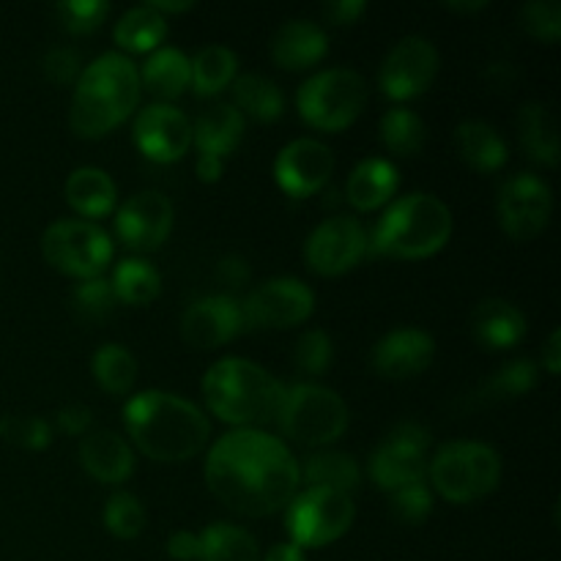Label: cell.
<instances>
[{
  "label": "cell",
  "mask_w": 561,
  "mask_h": 561,
  "mask_svg": "<svg viewBox=\"0 0 561 561\" xmlns=\"http://www.w3.org/2000/svg\"><path fill=\"white\" fill-rule=\"evenodd\" d=\"M433 488L453 504H469L493 493L502 480V458L480 442H455L427 463Z\"/></svg>",
  "instance_id": "8992f818"
},
{
  "label": "cell",
  "mask_w": 561,
  "mask_h": 561,
  "mask_svg": "<svg viewBox=\"0 0 561 561\" xmlns=\"http://www.w3.org/2000/svg\"><path fill=\"white\" fill-rule=\"evenodd\" d=\"M453 236V214L436 195L414 192L389 203L367 247L394 261H422L442 250Z\"/></svg>",
  "instance_id": "5b68a950"
},
{
  "label": "cell",
  "mask_w": 561,
  "mask_h": 561,
  "mask_svg": "<svg viewBox=\"0 0 561 561\" xmlns=\"http://www.w3.org/2000/svg\"><path fill=\"white\" fill-rule=\"evenodd\" d=\"M546 370L551 373V376H559L561 370V332L559 329H553L551 334H548V343H546Z\"/></svg>",
  "instance_id": "816d5d0a"
},
{
  "label": "cell",
  "mask_w": 561,
  "mask_h": 561,
  "mask_svg": "<svg viewBox=\"0 0 561 561\" xmlns=\"http://www.w3.org/2000/svg\"><path fill=\"white\" fill-rule=\"evenodd\" d=\"M263 561H305V551L296 548L294 542H279V546H274L272 551L266 553Z\"/></svg>",
  "instance_id": "f5cc1de1"
},
{
  "label": "cell",
  "mask_w": 561,
  "mask_h": 561,
  "mask_svg": "<svg viewBox=\"0 0 561 561\" xmlns=\"http://www.w3.org/2000/svg\"><path fill=\"white\" fill-rule=\"evenodd\" d=\"M247 329L241 301L233 296H206L181 316V337L192 348H219Z\"/></svg>",
  "instance_id": "e0dca14e"
},
{
  "label": "cell",
  "mask_w": 561,
  "mask_h": 561,
  "mask_svg": "<svg viewBox=\"0 0 561 561\" xmlns=\"http://www.w3.org/2000/svg\"><path fill=\"white\" fill-rule=\"evenodd\" d=\"M110 285H113L115 299L124 301V305L140 307L157 299L159 290H162V277L142 257H126V261L115 266L113 283Z\"/></svg>",
  "instance_id": "1f68e13d"
},
{
  "label": "cell",
  "mask_w": 561,
  "mask_h": 561,
  "mask_svg": "<svg viewBox=\"0 0 561 561\" xmlns=\"http://www.w3.org/2000/svg\"><path fill=\"white\" fill-rule=\"evenodd\" d=\"M305 480L310 488H329V491L348 493L359 485L362 471L351 455L345 453H318L305 463Z\"/></svg>",
  "instance_id": "e575fe53"
},
{
  "label": "cell",
  "mask_w": 561,
  "mask_h": 561,
  "mask_svg": "<svg viewBox=\"0 0 561 561\" xmlns=\"http://www.w3.org/2000/svg\"><path fill=\"white\" fill-rule=\"evenodd\" d=\"M367 252V233L359 219L332 217L318 225L305 244V261L310 272L321 277H337L354 268Z\"/></svg>",
  "instance_id": "5bb4252c"
},
{
  "label": "cell",
  "mask_w": 561,
  "mask_h": 561,
  "mask_svg": "<svg viewBox=\"0 0 561 561\" xmlns=\"http://www.w3.org/2000/svg\"><path fill=\"white\" fill-rule=\"evenodd\" d=\"M42 252L58 272L93 279L113 261V241L99 225L85 219H60L44 230Z\"/></svg>",
  "instance_id": "9c48e42d"
},
{
  "label": "cell",
  "mask_w": 561,
  "mask_h": 561,
  "mask_svg": "<svg viewBox=\"0 0 561 561\" xmlns=\"http://www.w3.org/2000/svg\"><path fill=\"white\" fill-rule=\"evenodd\" d=\"M398 168L387 159H365L356 164L345 184V197L359 211H376L383 203L392 201L398 190Z\"/></svg>",
  "instance_id": "d4e9b609"
},
{
  "label": "cell",
  "mask_w": 561,
  "mask_h": 561,
  "mask_svg": "<svg viewBox=\"0 0 561 561\" xmlns=\"http://www.w3.org/2000/svg\"><path fill=\"white\" fill-rule=\"evenodd\" d=\"M518 135L524 142L526 153H529L535 162L548 164V168H557L559 162V131H557V118H553L551 107L540 102L524 104L518 115Z\"/></svg>",
  "instance_id": "f1b7e54d"
},
{
  "label": "cell",
  "mask_w": 561,
  "mask_h": 561,
  "mask_svg": "<svg viewBox=\"0 0 561 561\" xmlns=\"http://www.w3.org/2000/svg\"><path fill=\"white\" fill-rule=\"evenodd\" d=\"M365 0H329V3L321 5V14L327 16V22H332V25H351V22L359 20V14H365Z\"/></svg>",
  "instance_id": "7dc6e473"
},
{
  "label": "cell",
  "mask_w": 561,
  "mask_h": 561,
  "mask_svg": "<svg viewBox=\"0 0 561 561\" xmlns=\"http://www.w3.org/2000/svg\"><path fill=\"white\" fill-rule=\"evenodd\" d=\"M433 513V496L425 485H409L392 493V515L405 526L425 524Z\"/></svg>",
  "instance_id": "f6af8a7d"
},
{
  "label": "cell",
  "mask_w": 561,
  "mask_h": 561,
  "mask_svg": "<svg viewBox=\"0 0 561 561\" xmlns=\"http://www.w3.org/2000/svg\"><path fill=\"white\" fill-rule=\"evenodd\" d=\"M438 71V49L422 36H405L389 49L378 71V85L394 102L420 96Z\"/></svg>",
  "instance_id": "4fadbf2b"
},
{
  "label": "cell",
  "mask_w": 561,
  "mask_h": 561,
  "mask_svg": "<svg viewBox=\"0 0 561 561\" xmlns=\"http://www.w3.org/2000/svg\"><path fill=\"white\" fill-rule=\"evenodd\" d=\"M148 5L164 16V14H179V11H190L192 0H151Z\"/></svg>",
  "instance_id": "11a10c76"
},
{
  "label": "cell",
  "mask_w": 561,
  "mask_h": 561,
  "mask_svg": "<svg viewBox=\"0 0 561 561\" xmlns=\"http://www.w3.org/2000/svg\"><path fill=\"white\" fill-rule=\"evenodd\" d=\"M110 5L104 0H64L55 5V16L69 33H91L107 20Z\"/></svg>",
  "instance_id": "ee69618b"
},
{
  "label": "cell",
  "mask_w": 561,
  "mask_h": 561,
  "mask_svg": "<svg viewBox=\"0 0 561 561\" xmlns=\"http://www.w3.org/2000/svg\"><path fill=\"white\" fill-rule=\"evenodd\" d=\"M520 27L542 42H557L561 36V3L559 0H529L518 14Z\"/></svg>",
  "instance_id": "7bdbcfd3"
},
{
  "label": "cell",
  "mask_w": 561,
  "mask_h": 561,
  "mask_svg": "<svg viewBox=\"0 0 561 561\" xmlns=\"http://www.w3.org/2000/svg\"><path fill=\"white\" fill-rule=\"evenodd\" d=\"M173 230V203L162 192H137L115 214V233L135 252H153Z\"/></svg>",
  "instance_id": "9a60e30c"
},
{
  "label": "cell",
  "mask_w": 561,
  "mask_h": 561,
  "mask_svg": "<svg viewBox=\"0 0 561 561\" xmlns=\"http://www.w3.org/2000/svg\"><path fill=\"white\" fill-rule=\"evenodd\" d=\"M195 170H197V175H201V181L211 184V181H217L219 175H222V162H219V159H211V157H197Z\"/></svg>",
  "instance_id": "db71d44e"
},
{
  "label": "cell",
  "mask_w": 561,
  "mask_h": 561,
  "mask_svg": "<svg viewBox=\"0 0 561 561\" xmlns=\"http://www.w3.org/2000/svg\"><path fill=\"white\" fill-rule=\"evenodd\" d=\"M201 561H261L250 531L233 524H211L201 535Z\"/></svg>",
  "instance_id": "d6a6232c"
},
{
  "label": "cell",
  "mask_w": 561,
  "mask_h": 561,
  "mask_svg": "<svg viewBox=\"0 0 561 561\" xmlns=\"http://www.w3.org/2000/svg\"><path fill=\"white\" fill-rule=\"evenodd\" d=\"M334 356L332 337H329L323 329H310L299 337L294 348V365L299 367L305 376H321V373L329 370Z\"/></svg>",
  "instance_id": "b9f144b4"
},
{
  "label": "cell",
  "mask_w": 561,
  "mask_h": 561,
  "mask_svg": "<svg viewBox=\"0 0 561 561\" xmlns=\"http://www.w3.org/2000/svg\"><path fill=\"white\" fill-rule=\"evenodd\" d=\"M241 137H244V115L233 104H214L192 126V142L201 151L197 157H211L219 162H225V157L239 148Z\"/></svg>",
  "instance_id": "cb8c5ba5"
},
{
  "label": "cell",
  "mask_w": 561,
  "mask_h": 561,
  "mask_svg": "<svg viewBox=\"0 0 561 561\" xmlns=\"http://www.w3.org/2000/svg\"><path fill=\"white\" fill-rule=\"evenodd\" d=\"M449 11H460V14H474V11H482L488 5V0H449Z\"/></svg>",
  "instance_id": "9f6ffc18"
},
{
  "label": "cell",
  "mask_w": 561,
  "mask_h": 561,
  "mask_svg": "<svg viewBox=\"0 0 561 561\" xmlns=\"http://www.w3.org/2000/svg\"><path fill=\"white\" fill-rule=\"evenodd\" d=\"M208 491L247 518H266L290 504L299 463L279 438L263 431H233L206 458Z\"/></svg>",
  "instance_id": "6da1fadb"
},
{
  "label": "cell",
  "mask_w": 561,
  "mask_h": 561,
  "mask_svg": "<svg viewBox=\"0 0 561 561\" xmlns=\"http://www.w3.org/2000/svg\"><path fill=\"white\" fill-rule=\"evenodd\" d=\"M124 422L137 449L157 463H184L211 436V425L197 405L159 389L135 394L126 403Z\"/></svg>",
  "instance_id": "7a4b0ae2"
},
{
  "label": "cell",
  "mask_w": 561,
  "mask_h": 561,
  "mask_svg": "<svg viewBox=\"0 0 561 561\" xmlns=\"http://www.w3.org/2000/svg\"><path fill=\"white\" fill-rule=\"evenodd\" d=\"M93 378L99 387L110 394H126L131 392L137 378V362L129 354V348L118 343H104L99 345L93 354Z\"/></svg>",
  "instance_id": "d590c367"
},
{
  "label": "cell",
  "mask_w": 561,
  "mask_h": 561,
  "mask_svg": "<svg viewBox=\"0 0 561 561\" xmlns=\"http://www.w3.org/2000/svg\"><path fill=\"white\" fill-rule=\"evenodd\" d=\"M104 526L118 540H135L146 529V510H142L140 499L126 491L113 493L104 504Z\"/></svg>",
  "instance_id": "f35d334b"
},
{
  "label": "cell",
  "mask_w": 561,
  "mask_h": 561,
  "mask_svg": "<svg viewBox=\"0 0 561 561\" xmlns=\"http://www.w3.org/2000/svg\"><path fill=\"white\" fill-rule=\"evenodd\" d=\"M471 334L491 351L513 348L526 334V316L504 299H485L471 312Z\"/></svg>",
  "instance_id": "603a6c76"
},
{
  "label": "cell",
  "mask_w": 561,
  "mask_h": 561,
  "mask_svg": "<svg viewBox=\"0 0 561 561\" xmlns=\"http://www.w3.org/2000/svg\"><path fill=\"white\" fill-rule=\"evenodd\" d=\"M55 420H58L60 431L69 433V436H85L93 416L85 405H66V409H60L58 414H55Z\"/></svg>",
  "instance_id": "c3c4849f"
},
{
  "label": "cell",
  "mask_w": 561,
  "mask_h": 561,
  "mask_svg": "<svg viewBox=\"0 0 561 561\" xmlns=\"http://www.w3.org/2000/svg\"><path fill=\"white\" fill-rule=\"evenodd\" d=\"M190 82H192L190 58L175 47L153 49L140 69V85H146V91L151 93V96L164 99V104H168L170 99L181 96Z\"/></svg>",
  "instance_id": "484cf974"
},
{
  "label": "cell",
  "mask_w": 561,
  "mask_h": 561,
  "mask_svg": "<svg viewBox=\"0 0 561 561\" xmlns=\"http://www.w3.org/2000/svg\"><path fill=\"white\" fill-rule=\"evenodd\" d=\"M354 499L329 488H307L290 499L285 526L296 548H323L340 540L354 524Z\"/></svg>",
  "instance_id": "30bf717a"
},
{
  "label": "cell",
  "mask_w": 561,
  "mask_h": 561,
  "mask_svg": "<svg viewBox=\"0 0 561 561\" xmlns=\"http://www.w3.org/2000/svg\"><path fill=\"white\" fill-rule=\"evenodd\" d=\"M192 66V85L201 96H211L228 88L233 82L236 69H239V58L233 49L222 47V44H211L203 47L195 58L190 60Z\"/></svg>",
  "instance_id": "836d02e7"
},
{
  "label": "cell",
  "mask_w": 561,
  "mask_h": 561,
  "mask_svg": "<svg viewBox=\"0 0 561 561\" xmlns=\"http://www.w3.org/2000/svg\"><path fill=\"white\" fill-rule=\"evenodd\" d=\"M168 33V20L151 5H135L115 25V42L129 53H151Z\"/></svg>",
  "instance_id": "4dcf8cb0"
},
{
  "label": "cell",
  "mask_w": 561,
  "mask_h": 561,
  "mask_svg": "<svg viewBox=\"0 0 561 561\" xmlns=\"http://www.w3.org/2000/svg\"><path fill=\"white\" fill-rule=\"evenodd\" d=\"M365 102V77L354 69H327L312 75L296 93L301 118L321 131H340L354 124Z\"/></svg>",
  "instance_id": "ba28073f"
},
{
  "label": "cell",
  "mask_w": 561,
  "mask_h": 561,
  "mask_svg": "<svg viewBox=\"0 0 561 561\" xmlns=\"http://www.w3.org/2000/svg\"><path fill=\"white\" fill-rule=\"evenodd\" d=\"M436 343L416 327H403L381 337L373 348V370L383 378H414L431 367Z\"/></svg>",
  "instance_id": "d6986e66"
},
{
  "label": "cell",
  "mask_w": 561,
  "mask_h": 561,
  "mask_svg": "<svg viewBox=\"0 0 561 561\" xmlns=\"http://www.w3.org/2000/svg\"><path fill=\"white\" fill-rule=\"evenodd\" d=\"M115 192L113 179L99 168H77L66 181V201L82 217H107L115 208Z\"/></svg>",
  "instance_id": "83f0119b"
},
{
  "label": "cell",
  "mask_w": 561,
  "mask_h": 561,
  "mask_svg": "<svg viewBox=\"0 0 561 561\" xmlns=\"http://www.w3.org/2000/svg\"><path fill=\"white\" fill-rule=\"evenodd\" d=\"M203 394L214 416L239 431H257L277 420L285 387L247 359H219L203 378Z\"/></svg>",
  "instance_id": "277c9868"
},
{
  "label": "cell",
  "mask_w": 561,
  "mask_h": 561,
  "mask_svg": "<svg viewBox=\"0 0 561 561\" xmlns=\"http://www.w3.org/2000/svg\"><path fill=\"white\" fill-rule=\"evenodd\" d=\"M427 474V449L389 438L373 453L370 477L381 491H400V488L420 485Z\"/></svg>",
  "instance_id": "ffe728a7"
},
{
  "label": "cell",
  "mask_w": 561,
  "mask_h": 561,
  "mask_svg": "<svg viewBox=\"0 0 561 561\" xmlns=\"http://www.w3.org/2000/svg\"><path fill=\"white\" fill-rule=\"evenodd\" d=\"M80 463L93 480L104 485H118L129 480L135 471V455L118 433L93 431L85 433L80 442Z\"/></svg>",
  "instance_id": "44dd1931"
},
{
  "label": "cell",
  "mask_w": 561,
  "mask_h": 561,
  "mask_svg": "<svg viewBox=\"0 0 561 561\" xmlns=\"http://www.w3.org/2000/svg\"><path fill=\"white\" fill-rule=\"evenodd\" d=\"M537 387V365L529 359H515L499 367L480 389H477V403H502L529 394Z\"/></svg>",
  "instance_id": "8d00e7d4"
},
{
  "label": "cell",
  "mask_w": 561,
  "mask_h": 561,
  "mask_svg": "<svg viewBox=\"0 0 561 561\" xmlns=\"http://www.w3.org/2000/svg\"><path fill=\"white\" fill-rule=\"evenodd\" d=\"M233 99L239 113L244 110L247 115L263 121V124L277 121L285 110L283 91L277 88V82L263 75H241L233 82Z\"/></svg>",
  "instance_id": "f546056e"
},
{
  "label": "cell",
  "mask_w": 561,
  "mask_h": 561,
  "mask_svg": "<svg viewBox=\"0 0 561 561\" xmlns=\"http://www.w3.org/2000/svg\"><path fill=\"white\" fill-rule=\"evenodd\" d=\"M115 301L118 299H115L113 294V285L104 277L82 279L75 288V294H71V307H75L77 316L88 323L107 321L115 310Z\"/></svg>",
  "instance_id": "ab89813d"
},
{
  "label": "cell",
  "mask_w": 561,
  "mask_h": 561,
  "mask_svg": "<svg viewBox=\"0 0 561 561\" xmlns=\"http://www.w3.org/2000/svg\"><path fill=\"white\" fill-rule=\"evenodd\" d=\"M135 142L153 162H179L192 142V124L173 104H151L135 121Z\"/></svg>",
  "instance_id": "ac0fdd59"
},
{
  "label": "cell",
  "mask_w": 561,
  "mask_h": 561,
  "mask_svg": "<svg viewBox=\"0 0 561 561\" xmlns=\"http://www.w3.org/2000/svg\"><path fill=\"white\" fill-rule=\"evenodd\" d=\"M0 438L22 449H47L53 442V427L42 416H3L0 420Z\"/></svg>",
  "instance_id": "60d3db41"
},
{
  "label": "cell",
  "mask_w": 561,
  "mask_h": 561,
  "mask_svg": "<svg viewBox=\"0 0 561 561\" xmlns=\"http://www.w3.org/2000/svg\"><path fill=\"white\" fill-rule=\"evenodd\" d=\"M217 279L225 285V288L236 290V288H241V285H247V279H250V266H247L244 257L228 255L219 261Z\"/></svg>",
  "instance_id": "681fc988"
},
{
  "label": "cell",
  "mask_w": 561,
  "mask_h": 561,
  "mask_svg": "<svg viewBox=\"0 0 561 561\" xmlns=\"http://www.w3.org/2000/svg\"><path fill=\"white\" fill-rule=\"evenodd\" d=\"M288 438L305 444V447H321V444L337 442L348 427V405L337 392L318 383H296L285 387L283 405L277 420Z\"/></svg>",
  "instance_id": "52a82bcc"
},
{
  "label": "cell",
  "mask_w": 561,
  "mask_h": 561,
  "mask_svg": "<svg viewBox=\"0 0 561 561\" xmlns=\"http://www.w3.org/2000/svg\"><path fill=\"white\" fill-rule=\"evenodd\" d=\"M329 53V38L321 25L310 20H288L272 36V60L288 71L316 66Z\"/></svg>",
  "instance_id": "7402d4cb"
},
{
  "label": "cell",
  "mask_w": 561,
  "mask_h": 561,
  "mask_svg": "<svg viewBox=\"0 0 561 561\" xmlns=\"http://www.w3.org/2000/svg\"><path fill=\"white\" fill-rule=\"evenodd\" d=\"M455 146L463 162L480 173H496L507 162V142L485 121H463L455 131Z\"/></svg>",
  "instance_id": "4316f807"
},
{
  "label": "cell",
  "mask_w": 561,
  "mask_h": 561,
  "mask_svg": "<svg viewBox=\"0 0 561 561\" xmlns=\"http://www.w3.org/2000/svg\"><path fill=\"white\" fill-rule=\"evenodd\" d=\"M553 211L551 186L535 173H518L499 190V222L515 241H529L546 230Z\"/></svg>",
  "instance_id": "7c38bea8"
},
{
  "label": "cell",
  "mask_w": 561,
  "mask_h": 561,
  "mask_svg": "<svg viewBox=\"0 0 561 561\" xmlns=\"http://www.w3.org/2000/svg\"><path fill=\"white\" fill-rule=\"evenodd\" d=\"M241 310L247 329L299 327L316 310V294L294 277L268 279L241 301Z\"/></svg>",
  "instance_id": "8fae6325"
},
{
  "label": "cell",
  "mask_w": 561,
  "mask_h": 561,
  "mask_svg": "<svg viewBox=\"0 0 561 561\" xmlns=\"http://www.w3.org/2000/svg\"><path fill=\"white\" fill-rule=\"evenodd\" d=\"M140 71L126 55L107 53L85 66L71 96V129L80 137H102L129 118L140 102Z\"/></svg>",
  "instance_id": "3957f363"
},
{
  "label": "cell",
  "mask_w": 561,
  "mask_h": 561,
  "mask_svg": "<svg viewBox=\"0 0 561 561\" xmlns=\"http://www.w3.org/2000/svg\"><path fill=\"white\" fill-rule=\"evenodd\" d=\"M334 170V157L323 142L301 137V140L288 142L274 159V179L285 195L310 197L321 190Z\"/></svg>",
  "instance_id": "2e32d148"
},
{
  "label": "cell",
  "mask_w": 561,
  "mask_h": 561,
  "mask_svg": "<svg viewBox=\"0 0 561 561\" xmlns=\"http://www.w3.org/2000/svg\"><path fill=\"white\" fill-rule=\"evenodd\" d=\"M168 553L175 561L201 559V535H192V531H175V535L168 540Z\"/></svg>",
  "instance_id": "f907efd6"
},
{
  "label": "cell",
  "mask_w": 561,
  "mask_h": 561,
  "mask_svg": "<svg viewBox=\"0 0 561 561\" xmlns=\"http://www.w3.org/2000/svg\"><path fill=\"white\" fill-rule=\"evenodd\" d=\"M381 142L398 157H416L427 142V129L414 110L392 107L381 118Z\"/></svg>",
  "instance_id": "74e56055"
},
{
  "label": "cell",
  "mask_w": 561,
  "mask_h": 561,
  "mask_svg": "<svg viewBox=\"0 0 561 561\" xmlns=\"http://www.w3.org/2000/svg\"><path fill=\"white\" fill-rule=\"evenodd\" d=\"M42 69L55 85H71L82 75V55L71 47H53L44 55Z\"/></svg>",
  "instance_id": "bcb514c9"
}]
</instances>
